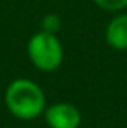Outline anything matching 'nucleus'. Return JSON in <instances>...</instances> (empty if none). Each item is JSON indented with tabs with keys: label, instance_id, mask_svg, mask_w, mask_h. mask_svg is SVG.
Returning <instances> with one entry per match:
<instances>
[{
	"label": "nucleus",
	"instance_id": "obj_1",
	"mask_svg": "<svg viewBox=\"0 0 127 128\" xmlns=\"http://www.w3.org/2000/svg\"><path fill=\"white\" fill-rule=\"evenodd\" d=\"M5 107L20 120H33L44 114L46 96L42 88L28 78H16L8 83L3 94Z\"/></svg>",
	"mask_w": 127,
	"mask_h": 128
},
{
	"label": "nucleus",
	"instance_id": "obj_2",
	"mask_svg": "<svg viewBox=\"0 0 127 128\" xmlns=\"http://www.w3.org/2000/svg\"><path fill=\"white\" fill-rule=\"evenodd\" d=\"M28 57L41 72H54L64 60V47L57 34L39 31L28 41Z\"/></svg>",
	"mask_w": 127,
	"mask_h": 128
},
{
	"label": "nucleus",
	"instance_id": "obj_3",
	"mask_svg": "<svg viewBox=\"0 0 127 128\" xmlns=\"http://www.w3.org/2000/svg\"><path fill=\"white\" fill-rule=\"evenodd\" d=\"M44 118L51 128H78L82 114L72 102H54L44 109Z\"/></svg>",
	"mask_w": 127,
	"mask_h": 128
},
{
	"label": "nucleus",
	"instance_id": "obj_4",
	"mask_svg": "<svg viewBox=\"0 0 127 128\" xmlns=\"http://www.w3.org/2000/svg\"><path fill=\"white\" fill-rule=\"evenodd\" d=\"M106 42L114 50L127 49V13H119L108 23Z\"/></svg>",
	"mask_w": 127,
	"mask_h": 128
},
{
	"label": "nucleus",
	"instance_id": "obj_5",
	"mask_svg": "<svg viewBox=\"0 0 127 128\" xmlns=\"http://www.w3.org/2000/svg\"><path fill=\"white\" fill-rule=\"evenodd\" d=\"M60 16L57 13H47V15L42 18L41 21V31L46 32H52V34H57L59 29H60Z\"/></svg>",
	"mask_w": 127,
	"mask_h": 128
},
{
	"label": "nucleus",
	"instance_id": "obj_6",
	"mask_svg": "<svg viewBox=\"0 0 127 128\" xmlns=\"http://www.w3.org/2000/svg\"><path fill=\"white\" fill-rule=\"evenodd\" d=\"M93 2L106 12H122L127 8V0H93Z\"/></svg>",
	"mask_w": 127,
	"mask_h": 128
}]
</instances>
